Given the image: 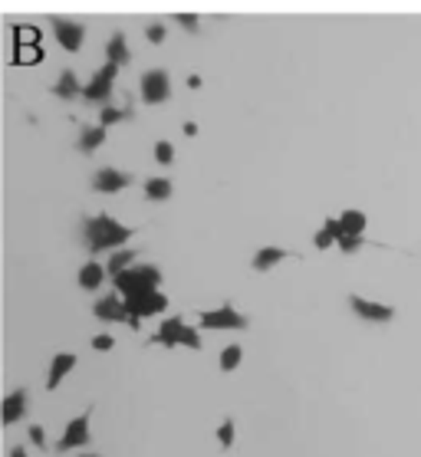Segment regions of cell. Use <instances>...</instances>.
Masks as SVG:
<instances>
[{
  "instance_id": "9c48e42d",
  "label": "cell",
  "mask_w": 421,
  "mask_h": 457,
  "mask_svg": "<svg viewBox=\"0 0 421 457\" xmlns=\"http://www.w3.org/2000/svg\"><path fill=\"white\" fill-rule=\"evenodd\" d=\"M86 444H89V412H83L66 425L63 437L56 441V451L66 454V451H76V447H86Z\"/></svg>"
},
{
  "instance_id": "7402d4cb",
  "label": "cell",
  "mask_w": 421,
  "mask_h": 457,
  "mask_svg": "<svg viewBox=\"0 0 421 457\" xmlns=\"http://www.w3.org/2000/svg\"><path fill=\"white\" fill-rule=\"evenodd\" d=\"M339 237H343V230H339V220H336V218H326V220H323V227L316 230L313 247H316V251H329V247H333Z\"/></svg>"
},
{
  "instance_id": "4fadbf2b",
  "label": "cell",
  "mask_w": 421,
  "mask_h": 457,
  "mask_svg": "<svg viewBox=\"0 0 421 457\" xmlns=\"http://www.w3.org/2000/svg\"><path fill=\"white\" fill-rule=\"evenodd\" d=\"M184 323L181 316H168L162 326L155 329V336H151V342H158V346H165V349H174V346H181V332H184Z\"/></svg>"
},
{
  "instance_id": "2e32d148",
  "label": "cell",
  "mask_w": 421,
  "mask_h": 457,
  "mask_svg": "<svg viewBox=\"0 0 421 457\" xmlns=\"http://www.w3.org/2000/svg\"><path fill=\"white\" fill-rule=\"evenodd\" d=\"M339 230H343V237H362L368 227V218L362 214V211H356V207H349V211H343L339 214Z\"/></svg>"
},
{
  "instance_id": "30bf717a",
  "label": "cell",
  "mask_w": 421,
  "mask_h": 457,
  "mask_svg": "<svg viewBox=\"0 0 421 457\" xmlns=\"http://www.w3.org/2000/svg\"><path fill=\"white\" fill-rule=\"evenodd\" d=\"M129 185H132V174L119 171V168H99L92 174V191H99V195H119Z\"/></svg>"
},
{
  "instance_id": "277c9868",
  "label": "cell",
  "mask_w": 421,
  "mask_h": 457,
  "mask_svg": "<svg viewBox=\"0 0 421 457\" xmlns=\"http://www.w3.org/2000/svg\"><path fill=\"white\" fill-rule=\"evenodd\" d=\"M142 99L149 102V106H162L172 99V76L165 73V69H149V73H142Z\"/></svg>"
},
{
  "instance_id": "4dcf8cb0",
  "label": "cell",
  "mask_w": 421,
  "mask_h": 457,
  "mask_svg": "<svg viewBox=\"0 0 421 457\" xmlns=\"http://www.w3.org/2000/svg\"><path fill=\"white\" fill-rule=\"evenodd\" d=\"M27 435H30V441L36 447H40V451H46V431L40 425H30V431H27Z\"/></svg>"
},
{
  "instance_id": "7c38bea8",
  "label": "cell",
  "mask_w": 421,
  "mask_h": 457,
  "mask_svg": "<svg viewBox=\"0 0 421 457\" xmlns=\"http://www.w3.org/2000/svg\"><path fill=\"white\" fill-rule=\"evenodd\" d=\"M92 316H96L99 323H129V309H125V303H122L119 293L96 300V306H92Z\"/></svg>"
},
{
  "instance_id": "d6a6232c",
  "label": "cell",
  "mask_w": 421,
  "mask_h": 457,
  "mask_svg": "<svg viewBox=\"0 0 421 457\" xmlns=\"http://www.w3.org/2000/svg\"><path fill=\"white\" fill-rule=\"evenodd\" d=\"M11 457H27V444H17V447L11 451Z\"/></svg>"
},
{
  "instance_id": "5b68a950",
  "label": "cell",
  "mask_w": 421,
  "mask_h": 457,
  "mask_svg": "<svg viewBox=\"0 0 421 457\" xmlns=\"http://www.w3.org/2000/svg\"><path fill=\"white\" fill-rule=\"evenodd\" d=\"M122 303L129 309V326L139 329V323L145 316H158L168 309V296L158 290V293H149V296H142V300H122Z\"/></svg>"
},
{
  "instance_id": "f1b7e54d",
  "label": "cell",
  "mask_w": 421,
  "mask_h": 457,
  "mask_svg": "<svg viewBox=\"0 0 421 457\" xmlns=\"http://www.w3.org/2000/svg\"><path fill=\"white\" fill-rule=\"evenodd\" d=\"M174 20H178V27L188 33H198V13H174Z\"/></svg>"
},
{
  "instance_id": "836d02e7",
  "label": "cell",
  "mask_w": 421,
  "mask_h": 457,
  "mask_svg": "<svg viewBox=\"0 0 421 457\" xmlns=\"http://www.w3.org/2000/svg\"><path fill=\"white\" fill-rule=\"evenodd\" d=\"M184 135H198V125H195V122H184Z\"/></svg>"
},
{
  "instance_id": "4316f807",
  "label": "cell",
  "mask_w": 421,
  "mask_h": 457,
  "mask_svg": "<svg viewBox=\"0 0 421 457\" xmlns=\"http://www.w3.org/2000/svg\"><path fill=\"white\" fill-rule=\"evenodd\" d=\"M336 247L343 253H359L362 247H366V237H339L336 240Z\"/></svg>"
},
{
  "instance_id": "484cf974",
  "label": "cell",
  "mask_w": 421,
  "mask_h": 457,
  "mask_svg": "<svg viewBox=\"0 0 421 457\" xmlns=\"http://www.w3.org/2000/svg\"><path fill=\"white\" fill-rule=\"evenodd\" d=\"M217 441H221V447H234V441H237V431H234V418H224V421L217 425Z\"/></svg>"
},
{
  "instance_id": "8fae6325",
  "label": "cell",
  "mask_w": 421,
  "mask_h": 457,
  "mask_svg": "<svg viewBox=\"0 0 421 457\" xmlns=\"http://www.w3.org/2000/svg\"><path fill=\"white\" fill-rule=\"evenodd\" d=\"M27 408H30V395H27V388H13L7 398H4V405H0V425H17V421H23V414H27Z\"/></svg>"
},
{
  "instance_id": "e0dca14e",
  "label": "cell",
  "mask_w": 421,
  "mask_h": 457,
  "mask_svg": "<svg viewBox=\"0 0 421 457\" xmlns=\"http://www.w3.org/2000/svg\"><path fill=\"white\" fill-rule=\"evenodd\" d=\"M290 253L283 251V247H260L257 253H254V260H250V267L257 273H267V270H273L280 260H287Z\"/></svg>"
},
{
  "instance_id": "603a6c76",
  "label": "cell",
  "mask_w": 421,
  "mask_h": 457,
  "mask_svg": "<svg viewBox=\"0 0 421 457\" xmlns=\"http://www.w3.org/2000/svg\"><path fill=\"white\" fill-rule=\"evenodd\" d=\"M172 191H174V188H172L168 178H145V197L155 201V204H158V201H168Z\"/></svg>"
},
{
  "instance_id": "f546056e",
  "label": "cell",
  "mask_w": 421,
  "mask_h": 457,
  "mask_svg": "<svg viewBox=\"0 0 421 457\" xmlns=\"http://www.w3.org/2000/svg\"><path fill=\"white\" fill-rule=\"evenodd\" d=\"M145 40H149V43H165V27L162 23H149V27H145Z\"/></svg>"
},
{
  "instance_id": "5bb4252c",
  "label": "cell",
  "mask_w": 421,
  "mask_h": 457,
  "mask_svg": "<svg viewBox=\"0 0 421 457\" xmlns=\"http://www.w3.org/2000/svg\"><path fill=\"white\" fill-rule=\"evenodd\" d=\"M76 362H79V359H76L73 352H56L53 362H50V375H46V388H50V392L60 388V381H63L66 375L76 369Z\"/></svg>"
},
{
  "instance_id": "7a4b0ae2",
  "label": "cell",
  "mask_w": 421,
  "mask_h": 457,
  "mask_svg": "<svg viewBox=\"0 0 421 457\" xmlns=\"http://www.w3.org/2000/svg\"><path fill=\"white\" fill-rule=\"evenodd\" d=\"M158 286H162V270L149 263H135L132 270L116 276V290L122 300H142L149 293H158Z\"/></svg>"
},
{
  "instance_id": "d4e9b609",
  "label": "cell",
  "mask_w": 421,
  "mask_h": 457,
  "mask_svg": "<svg viewBox=\"0 0 421 457\" xmlns=\"http://www.w3.org/2000/svg\"><path fill=\"white\" fill-rule=\"evenodd\" d=\"M240 359H244V349L237 342L224 346V352H221V372H234L240 365Z\"/></svg>"
},
{
  "instance_id": "3957f363",
  "label": "cell",
  "mask_w": 421,
  "mask_h": 457,
  "mask_svg": "<svg viewBox=\"0 0 421 457\" xmlns=\"http://www.w3.org/2000/svg\"><path fill=\"white\" fill-rule=\"evenodd\" d=\"M116 76H119V66L106 63L102 69H96V76L83 86V96H79V99L89 102V106H109V99H112V86H116Z\"/></svg>"
},
{
  "instance_id": "ba28073f",
  "label": "cell",
  "mask_w": 421,
  "mask_h": 457,
  "mask_svg": "<svg viewBox=\"0 0 421 457\" xmlns=\"http://www.w3.org/2000/svg\"><path fill=\"white\" fill-rule=\"evenodd\" d=\"M198 323L201 329H247V316L237 313L234 306H221V309H205Z\"/></svg>"
},
{
  "instance_id": "52a82bcc",
  "label": "cell",
  "mask_w": 421,
  "mask_h": 457,
  "mask_svg": "<svg viewBox=\"0 0 421 457\" xmlns=\"http://www.w3.org/2000/svg\"><path fill=\"white\" fill-rule=\"evenodd\" d=\"M349 309L359 316V319H366V323H392L395 319V306L389 303H375V300H366V296H349Z\"/></svg>"
},
{
  "instance_id": "83f0119b",
  "label": "cell",
  "mask_w": 421,
  "mask_h": 457,
  "mask_svg": "<svg viewBox=\"0 0 421 457\" xmlns=\"http://www.w3.org/2000/svg\"><path fill=\"white\" fill-rule=\"evenodd\" d=\"M155 162H158V164H172L174 162V145L172 142H158V145H155Z\"/></svg>"
},
{
  "instance_id": "6da1fadb",
  "label": "cell",
  "mask_w": 421,
  "mask_h": 457,
  "mask_svg": "<svg viewBox=\"0 0 421 457\" xmlns=\"http://www.w3.org/2000/svg\"><path fill=\"white\" fill-rule=\"evenodd\" d=\"M79 234H83V244H86L89 253H112V251H122L135 230L119 224L112 214H96V218H83Z\"/></svg>"
},
{
  "instance_id": "9a60e30c",
  "label": "cell",
  "mask_w": 421,
  "mask_h": 457,
  "mask_svg": "<svg viewBox=\"0 0 421 457\" xmlns=\"http://www.w3.org/2000/svg\"><path fill=\"white\" fill-rule=\"evenodd\" d=\"M106 63H112V66L132 63V50H129V43H125V33H122V30H116L112 36H109V43H106Z\"/></svg>"
},
{
  "instance_id": "d6986e66",
  "label": "cell",
  "mask_w": 421,
  "mask_h": 457,
  "mask_svg": "<svg viewBox=\"0 0 421 457\" xmlns=\"http://www.w3.org/2000/svg\"><path fill=\"white\" fill-rule=\"evenodd\" d=\"M135 257H139V253H135V251H125V247H122V251H112V257L106 260V276H112V280H116L119 273L132 270V267H135Z\"/></svg>"
},
{
  "instance_id": "e575fe53",
  "label": "cell",
  "mask_w": 421,
  "mask_h": 457,
  "mask_svg": "<svg viewBox=\"0 0 421 457\" xmlns=\"http://www.w3.org/2000/svg\"><path fill=\"white\" fill-rule=\"evenodd\" d=\"M79 457H99V454H79Z\"/></svg>"
},
{
  "instance_id": "ffe728a7",
  "label": "cell",
  "mask_w": 421,
  "mask_h": 457,
  "mask_svg": "<svg viewBox=\"0 0 421 457\" xmlns=\"http://www.w3.org/2000/svg\"><path fill=\"white\" fill-rule=\"evenodd\" d=\"M99 145H106V129H102V125H86V129L79 132V142H76V148H79L83 155H92Z\"/></svg>"
},
{
  "instance_id": "44dd1931",
  "label": "cell",
  "mask_w": 421,
  "mask_h": 457,
  "mask_svg": "<svg viewBox=\"0 0 421 457\" xmlns=\"http://www.w3.org/2000/svg\"><path fill=\"white\" fill-rule=\"evenodd\" d=\"M53 96L56 99H79L83 96V86H79V79H76L73 69H63V73H60V79H56V86H53Z\"/></svg>"
},
{
  "instance_id": "8992f818",
  "label": "cell",
  "mask_w": 421,
  "mask_h": 457,
  "mask_svg": "<svg viewBox=\"0 0 421 457\" xmlns=\"http://www.w3.org/2000/svg\"><path fill=\"white\" fill-rule=\"evenodd\" d=\"M53 36L60 40L66 53H79L83 50V40H86V27L79 20H66V17H53Z\"/></svg>"
},
{
  "instance_id": "ac0fdd59",
  "label": "cell",
  "mask_w": 421,
  "mask_h": 457,
  "mask_svg": "<svg viewBox=\"0 0 421 457\" xmlns=\"http://www.w3.org/2000/svg\"><path fill=\"white\" fill-rule=\"evenodd\" d=\"M102 283H106V267L99 260H89L79 267V286L83 290H99Z\"/></svg>"
},
{
  "instance_id": "1f68e13d",
  "label": "cell",
  "mask_w": 421,
  "mask_h": 457,
  "mask_svg": "<svg viewBox=\"0 0 421 457\" xmlns=\"http://www.w3.org/2000/svg\"><path fill=\"white\" fill-rule=\"evenodd\" d=\"M112 346H116V339L112 336H96L92 339V349H96V352H109Z\"/></svg>"
},
{
  "instance_id": "cb8c5ba5",
  "label": "cell",
  "mask_w": 421,
  "mask_h": 457,
  "mask_svg": "<svg viewBox=\"0 0 421 457\" xmlns=\"http://www.w3.org/2000/svg\"><path fill=\"white\" fill-rule=\"evenodd\" d=\"M132 119V109H119V106H102L99 109V125L109 129V125H116V122H125Z\"/></svg>"
}]
</instances>
